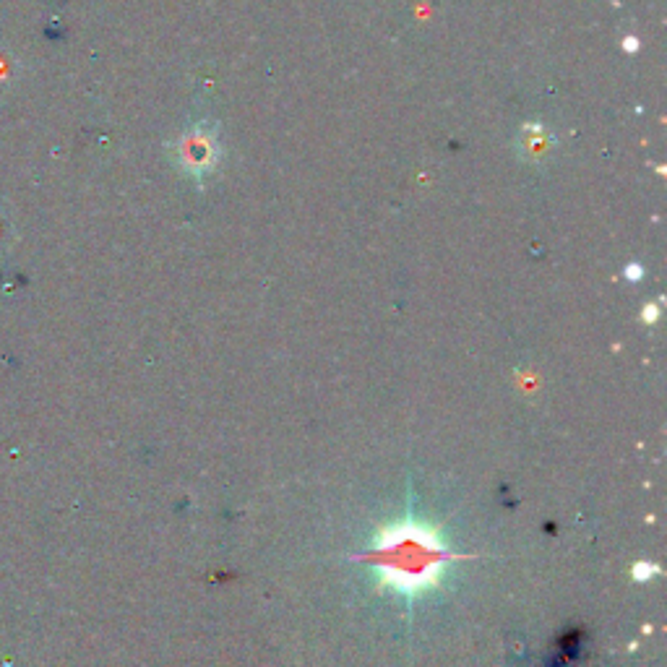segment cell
Wrapping results in <instances>:
<instances>
[{
	"label": "cell",
	"mask_w": 667,
	"mask_h": 667,
	"mask_svg": "<svg viewBox=\"0 0 667 667\" xmlns=\"http://www.w3.org/2000/svg\"><path fill=\"white\" fill-rule=\"evenodd\" d=\"M456 558L459 555L451 553L438 529L417 522L412 514L386 527L368 553L360 555V561L381 574L384 587H391L407 600H415L441 584L446 568Z\"/></svg>",
	"instance_id": "cell-1"
},
{
	"label": "cell",
	"mask_w": 667,
	"mask_h": 667,
	"mask_svg": "<svg viewBox=\"0 0 667 667\" xmlns=\"http://www.w3.org/2000/svg\"><path fill=\"white\" fill-rule=\"evenodd\" d=\"M172 154H175V165L183 175L193 180L209 178L222 159V139H219L217 126L209 120L191 126L175 141Z\"/></svg>",
	"instance_id": "cell-2"
},
{
	"label": "cell",
	"mask_w": 667,
	"mask_h": 667,
	"mask_svg": "<svg viewBox=\"0 0 667 667\" xmlns=\"http://www.w3.org/2000/svg\"><path fill=\"white\" fill-rule=\"evenodd\" d=\"M553 149H555L553 131H550L545 123H540V120H529V123H524L519 136H516V152H519V159L532 162V165L548 162Z\"/></svg>",
	"instance_id": "cell-3"
}]
</instances>
